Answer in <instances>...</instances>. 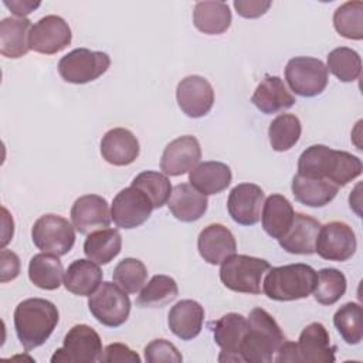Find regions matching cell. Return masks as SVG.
I'll use <instances>...</instances> for the list:
<instances>
[{"instance_id": "obj_15", "label": "cell", "mask_w": 363, "mask_h": 363, "mask_svg": "<svg viewBox=\"0 0 363 363\" xmlns=\"http://www.w3.org/2000/svg\"><path fill=\"white\" fill-rule=\"evenodd\" d=\"M265 201L264 190L254 183H240L228 194L227 210L240 225H254L261 218Z\"/></svg>"}, {"instance_id": "obj_11", "label": "cell", "mask_w": 363, "mask_h": 363, "mask_svg": "<svg viewBox=\"0 0 363 363\" xmlns=\"http://www.w3.org/2000/svg\"><path fill=\"white\" fill-rule=\"evenodd\" d=\"M357 248V240L353 228L343 221H330L320 225L315 252L323 259L343 262L353 257Z\"/></svg>"}, {"instance_id": "obj_46", "label": "cell", "mask_w": 363, "mask_h": 363, "mask_svg": "<svg viewBox=\"0 0 363 363\" xmlns=\"http://www.w3.org/2000/svg\"><path fill=\"white\" fill-rule=\"evenodd\" d=\"M3 4L11 10L13 14H16L20 18H24L27 14L34 11L41 3L40 1H31V0H4Z\"/></svg>"}, {"instance_id": "obj_10", "label": "cell", "mask_w": 363, "mask_h": 363, "mask_svg": "<svg viewBox=\"0 0 363 363\" xmlns=\"http://www.w3.org/2000/svg\"><path fill=\"white\" fill-rule=\"evenodd\" d=\"M285 79L291 91L296 95L312 98L325 91L328 85V69L319 58L294 57L285 67Z\"/></svg>"}, {"instance_id": "obj_24", "label": "cell", "mask_w": 363, "mask_h": 363, "mask_svg": "<svg viewBox=\"0 0 363 363\" xmlns=\"http://www.w3.org/2000/svg\"><path fill=\"white\" fill-rule=\"evenodd\" d=\"M251 102L262 113L272 115L294 106L295 96L289 92L285 82L279 77L268 75L255 88Z\"/></svg>"}, {"instance_id": "obj_16", "label": "cell", "mask_w": 363, "mask_h": 363, "mask_svg": "<svg viewBox=\"0 0 363 363\" xmlns=\"http://www.w3.org/2000/svg\"><path fill=\"white\" fill-rule=\"evenodd\" d=\"M201 159V147L197 138L191 135L179 136L163 150L160 169L166 176H182L190 173Z\"/></svg>"}, {"instance_id": "obj_8", "label": "cell", "mask_w": 363, "mask_h": 363, "mask_svg": "<svg viewBox=\"0 0 363 363\" xmlns=\"http://www.w3.org/2000/svg\"><path fill=\"white\" fill-rule=\"evenodd\" d=\"M88 308L92 316L108 328L123 325L130 313V299L116 282H102L99 288L89 295Z\"/></svg>"}, {"instance_id": "obj_45", "label": "cell", "mask_w": 363, "mask_h": 363, "mask_svg": "<svg viewBox=\"0 0 363 363\" xmlns=\"http://www.w3.org/2000/svg\"><path fill=\"white\" fill-rule=\"evenodd\" d=\"M0 259H1L0 281L4 284V282L16 279L20 274V258L17 257V254L13 251H9L6 248H1Z\"/></svg>"}, {"instance_id": "obj_17", "label": "cell", "mask_w": 363, "mask_h": 363, "mask_svg": "<svg viewBox=\"0 0 363 363\" xmlns=\"http://www.w3.org/2000/svg\"><path fill=\"white\" fill-rule=\"evenodd\" d=\"M111 210L108 201L98 194L78 197L71 207V221L79 234L106 228L111 224Z\"/></svg>"}, {"instance_id": "obj_25", "label": "cell", "mask_w": 363, "mask_h": 363, "mask_svg": "<svg viewBox=\"0 0 363 363\" xmlns=\"http://www.w3.org/2000/svg\"><path fill=\"white\" fill-rule=\"evenodd\" d=\"M170 213L183 223L197 221L204 216L208 207L207 196L201 194L191 184L180 183L173 187L167 200Z\"/></svg>"}, {"instance_id": "obj_43", "label": "cell", "mask_w": 363, "mask_h": 363, "mask_svg": "<svg viewBox=\"0 0 363 363\" xmlns=\"http://www.w3.org/2000/svg\"><path fill=\"white\" fill-rule=\"evenodd\" d=\"M101 362L102 363H123V362L140 363V357L128 345L111 343L105 347Z\"/></svg>"}, {"instance_id": "obj_13", "label": "cell", "mask_w": 363, "mask_h": 363, "mask_svg": "<svg viewBox=\"0 0 363 363\" xmlns=\"http://www.w3.org/2000/svg\"><path fill=\"white\" fill-rule=\"evenodd\" d=\"M71 38L72 34L68 23L60 16L50 14L40 18L31 27L28 47L35 52L52 55L69 45Z\"/></svg>"}, {"instance_id": "obj_42", "label": "cell", "mask_w": 363, "mask_h": 363, "mask_svg": "<svg viewBox=\"0 0 363 363\" xmlns=\"http://www.w3.org/2000/svg\"><path fill=\"white\" fill-rule=\"evenodd\" d=\"M145 360L149 363H180L183 362V356L172 342L166 339H153L145 347Z\"/></svg>"}, {"instance_id": "obj_40", "label": "cell", "mask_w": 363, "mask_h": 363, "mask_svg": "<svg viewBox=\"0 0 363 363\" xmlns=\"http://www.w3.org/2000/svg\"><path fill=\"white\" fill-rule=\"evenodd\" d=\"M333 325L347 345H357L363 337L362 306L356 302L342 305L333 315Z\"/></svg>"}, {"instance_id": "obj_31", "label": "cell", "mask_w": 363, "mask_h": 363, "mask_svg": "<svg viewBox=\"0 0 363 363\" xmlns=\"http://www.w3.org/2000/svg\"><path fill=\"white\" fill-rule=\"evenodd\" d=\"M231 11L224 1H197L193 10L194 27L208 35L227 31L231 26Z\"/></svg>"}, {"instance_id": "obj_35", "label": "cell", "mask_w": 363, "mask_h": 363, "mask_svg": "<svg viewBox=\"0 0 363 363\" xmlns=\"http://www.w3.org/2000/svg\"><path fill=\"white\" fill-rule=\"evenodd\" d=\"M301 132L302 126L298 116L292 113H281L269 123V145L275 152H286L296 145Z\"/></svg>"}, {"instance_id": "obj_28", "label": "cell", "mask_w": 363, "mask_h": 363, "mask_svg": "<svg viewBox=\"0 0 363 363\" xmlns=\"http://www.w3.org/2000/svg\"><path fill=\"white\" fill-rule=\"evenodd\" d=\"M294 207L285 196L271 194L262 206V228L269 237L279 240L288 233L294 221Z\"/></svg>"}, {"instance_id": "obj_9", "label": "cell", "mask_w": 363, "mask_h": 363, "mask_svg": "<svg viewBox=\"0 0 363 363\" xmlns=\"http://www.w3.org/2000/svg\"><path fill=\"white\" fill-rule=\"evenodd\" d=\"M111 58L106 52L75 48L58 61L60 77L69 84H86L108 71Z\"/></svg>"}, {"instance_id": "obj_27", "label": "cell", "mask_w": 363, "mask_h": 363, "mask_svg": "<svg viewBox=\"0 0 363 363\" xmlns=\"http://www.w3.org/2000/svg\"><path fill=\"white\" fill-rule=\"evenodd\" d=\"M233 179L230 166L223 162H203L199 163L190 173V184L204 196L218 194L225 190Z\"/></svg>"}, {"instance_id": "obj_20", "label": "cell", "mask_w": 363, "mask_h": 363, "mask_svg": "<svg viewBox=\"0 0 363 363\" xmlns=\"http://www.w3.org/2000/svg\"><path fill=\"white\" fill-rule=\"evenodd\" d=\"M296 346L301 362L333 363L336 360L335 352L337 347L330 343L328 329L319 322H312L303 328Z\"/></svg>"}, {"instance_id": "obj_23", "label": "cell", "mask_w": 363, "mask_h": 363, "mask_svg": "<svg viewBox=\"0 0 363 363\" xmlns=\"http://www.w3.org/2000/svg\"><path fill=\"white\" fill-rule=\"evenodd\" d=\"M204 308L193 299H182L173 305L167 315V325L173 335L182 340L194 339L203 328Z\"/></svg>"}, {"instance_id": "obj_7", "label": "cell", "mask_w": 363, "mask_h": 363, "mask_svg": "<svg viewBox=\"0 0 363 363\" xmlns=\"http://www.w3.org/2000/svg\"><path fill=\"white\" fill-rule=\"evenodd\" d=\"M31 238L34 245L43 252L61 257L74 247L75 227L62 216L44 214L33 224Z\"/></svg>"}, {"instance_id": "obj_36", "label": "cell", "mask_w": 363, "mask_h": 363, "mask_svg": "<svg viewBox=\"0 0 363 363\" xmlns=\"http://www.w3.org/2000/svg\"><path fill=\"white\" fill-rule=\"evenodd\" d=\"M346 277L336 268H323L316 272V285L313 289V298L320 305L336 303L346 292Z\"/></svg>"}, {"instance_id": "obj_47", "label": "cell", "mask_w": 363, "mask_h": 363, "mask_svg": "<svg viewBox=\"0 0 363 363\" xmlns=\"http://www.w3.org/2000/svg\"><path fill=\"white\" fill-rule=\"evenodd\" d=\"M274 362L278 363H285V362H301L299 353H298V346L294 342L289 340H284L279 346V349L277 350V357L274 359Z\"/></svg>"}, {"instance_id": "obj_30", "label": "cell", "mask_w": 363, "mask_h": 363, "mask_svg": "<svg viewBox=\"0 0 363 363\" xmlns=\"http://www.w3.org/2000/svg\"><path fill=\"white\" fill-rule=\"evenodd\" d=\"M31 21L24 17H6L0 21V52L7 58H20L30 50Z\"/></svg>"}, {"instance_id": "obj_19", "label": "cell", "mask_w": 363, "mask_h": 363, "mask_svg": "<svg viewBox=\"0 0 363 363\" xmlns=\"http://www.w3.org/2000/svg\"><path fill=\"white\" fill-rule=\"evenodd\" d=\"M197 248L206 262L218 265L235 254L237 242L233 233L225 225L214 223L200 231Z\"/></svg>"}, {"instance_id": "obj_41", "label": "cell", "mask_w": 363, "mask_h": 363, "mask_svg": "<svg viewBox=\"0 0 363 363\" xmlns=\"http://www.w3.org/2000/svg\"><path fill=\"white\" fill-rule=\"evenodd\" d=\"M112 278L128 294H136L146 284L147 269L140 259L125 258L115 267Z\"/></svg>"}, {"instance_id": "obj_29", "label": "cell", "mask_w": 363, "mask_h": 363, "mask_svg": "<svg viewBox=\"0 0 363 363\" xmlns=\"http://www.w3.org/2000/svg\"><path fill=\"white\" fill-rule=\"evenodd\" d=\"M102 271L91 259H75L64 274V286L74 295L89 296L102 284Z\"/></svg>"}, {"instance_id": "obj_18", "label": "cell", "mask_w": 363, "mask_h": 363, "mask_svg": "<svg viewBox=\"0 0 363 363\" xmlns=\"http://www.w3.org/2000/svg\"><path fill=\"white\" fill-rule=\"evenodd\" d=\"M247 332V318L241 313L230 312L223 315L213 326L216 345L221 349L220 362H242L240 346Z\"/></svg>"}, {"instance_id": "obj_4", "label": "cell", "mask_w": 363, "mask_h": 363, "mask_svg": "<svg viewBox=\"0 0 363 363\" xmlns=\"http://www.w3.org/2000/svg\"><path fill=\"white\" fill-rule=\"evenodd\" d=\"M316 285V271L308 264H288L268 269L262 282L264 294L279 302L308 298Z\"/></svg>"}, {"instance_id": "obj_21", "label": "cell", "mask_w": 363, "mask_h": 363, "mask_svg": "<svg viewBox=\"0 0 363 363\" xmlns=\"http://www.w3.org/2000/svg\"><path fill=\"white\" fill-rule=\"evenodd\" d=\"M139 152V140L129 129H109L101 139V155L109 164L128 166L138 159Z\"/></svg>"}, {"instance_id": "obj_34", "label": "cell", "mask_w": 363, "mask_h": 363, "mask_svg": "<svg viewBox=\"0 0 363 363\" xmlns=\"http://www.w3.org/2000/svg\"><path fill=\"white\" fill-rule=\"evenodd\" d=\"M179 295L176 281L169 275H155L142 288L136 303L140 308H163Z\"/></svg>"}, {"instance_id": "obj_26", "label": "cell", "mask_w": 363, "mask_h": 363, "mask_svg": "<svg viewBox=\"0 0 363 363\" xmlns=\"http://www.w3.org/2000/svg\"><path fill=\"white\" fill-rule=\"evenodd\" d=\"M291 189L295 200L308 207H323L329 204L339 191V187L328 179L308 177L298 173L292 179Z\"/></svg>"}, {"instance_id": "obj_12", "label": "cell", "mask_w": 363, "mask_h": 363, "mask_svg": "<svg viewBox=\"0 0 363 363\" xmlns=\"http://www.w3.org/2000/svg\"><path fill=\"white\" fill-rule=\"evenodd\" d=\"M153 206L147 196L130 186L122 189L112 201L111 217L116 227L130 230L142 225L152 214Z\"/></svg>"}, {"instance_id": "obj_39", "label": "cell", "mask_w": 363, "mask_h": 363, "mask_svg": "<svg viewBox=\"0 0 363 363\" xmlns=\"http://www.w3.org/2000/svg\"><path fill=\"white\" fill-rule=\"evenodd\" d=\"M130 186L143 191L147 196V199L150 200L153 208L163 207L167 203V200L172 194V190H173L167 176L163 173H159V172H153V170H145V172L139 173L133 179Z\"/></svg>"}, {"instance_id": "obj_44", "label": "cell", "mask_w": 363, "mask_h": 363, "mask_svg": "<svg viewBox=\"0 0 363 363\" xmlns=\"http://www.w3.org/2000/svg\"><path fill=\"white\" fill-rule=\"evenodd\" d=\"M271 4L267 0H235L234 9L244 18H258L268 11Z\"/></svg>"}, {"instance_id": "obj_3", "label": "cell", "mask_w": 363, "mask_h": 363, "mask_svg": "<svg viewBox=\"0 0 363 363\" xmlns=\"http://www.w3.org/2000/svg\"><path fill=\"white\" fill-rule=\"evenodd\" d=\"M285 336L277 320L262 308H254L247 318V332L240 357L247 363H271Z\"/></svg>"}, {"instance_id": "obj_22", "label": "cell", "mask_w": 363, "mask_h": 363, "mask_svg": "<svg viewBox=\"0 0 363 363\" xmlns=\"http://www.w3.org/2000/svg\"><path fill=\"white\" fill-rule=\"evenodd\" d=\"M320 223L303 213H295L288 233L278 240L281 248L289 254L311 255L315 252V244Z\"/></svg>"}, {"instance_id": "obj_14", "label": "cell", "mask_w": 363, "mask_h": 363, "mask_svg": "<svg viewBox=\"0 0 363 363\" xmlns=\"http://www.w3.org/2000/svg\"><path fill=\"white\" fill-rule=\"evenodd\" d=\"M177 105L189 118H201L210 112L214 104V89L201 75L183 78L176 88Z\"/></svg>"}, {"instance_id": "obj_6", "label": "cell", "mask_w": 363, "mask_h": 363, "mask_svg": "<svg viewBox=\"0 0 363 363\" xmlns=\"http://www.w3.org/2000/svg\"><path fill=\"white\" fill-rule=\"evenodd\" d=\"M104 349L98 332L89 325H74L64 343L51 357V363H95L101 362Z\"/></svg>"}, {"instance_id": "obj_33", "label": "cell", "mask_w": 363, "mask_h": 363, "mask_svg": "<svg viewBox=\"0 0 363 363\" xmlns=\"http://www.w3.org/2000/svg\"><path fill=\"white\" fill-rule=\"evenodd\" d=\"M122 248V237L115 228H101L92 231L85 242L84 252L88 259L96 262L98 265L109 264Z\"/></svg>"}, {"instance_id": "obj_5", "label": "cell", "mask_w": 363, "mask_h": 363, "mask_svg": "<svg viewBox=\"0 0 363 363\" xmlns=\"http://www.w3.org/2000/svg\"><path fill=\"white\" fill-rule=\"evenodd\" d=\"M269 268V262L262 258L234 254L221 264L220 279L230 291L258 295L262 278Z\"/></svg>"}, {"instance_id": "obj_2", "label": "cell", "mask_w": 363, "mask_h": 363, "mask_svg": "<svg viewBox=\"0 0 363 363\" xmlns=\"http://www.w3.org/2000/svg\"><path fill=\"white\" fill-rule=\"evenodd\" d=\"M58 320L57 306L43 298L24 299L14 309L16 335L26 350H33L45 343Z\"/></svg>"}, {"instance_id": "obj_38", "label": "cell", "mask_w": 363, "mask_h": 363, "mask_svg": "<svg viewBox=\"0 0 363 363\" xmlns=\"http://www.w3.org/2000/svg\"><path fill=\"white\" fill-rule=\"evenodd\" d=\"M326 69L342 82H353L360 77L362 58L349 47H337L328 54Z\"/></svg>"}, {"instance_id": "obj_48", "label": "cell", "mask_w": 363, "mask_h": 363, "mask_svg": "<svg viewBox=\"0 0 363 363\" xmlns=\"http://www.w3.org/2000/svg\"><path fill=\"white\" fill-rule=\"evenodd\" d=\"M3 223H4V230H3V240H1V248H4L7 245V242L13 238V233H14V223L13 218L9 216L7 210L3 207Z\"/></svg>"}, {"instance_id": "obj_32", "label": "cell", "mask_w": 363, "mask_h": 363, "mask_svg": "<svg viewBox=\"0 0 363 363\" xmlns=\"http://www.w3.org/2000/svg\"><path fill=\"white\" fill-rule=\"evenodd\" d=\"M64 274L62 262L57 255L40 252L30 259L28 278L37 288L45 291L58 289L61 286Z\"/></svg>"}, {"instance_id": "obj_37", "label": "cell", "mask_w": 363, "mask_h": 363, "mask_svg": "<svg viewBox=\"0 0 363 363\" xmlns=\"http://www.w3.org/2000/svg\"><path fill=\"white\" fill-rule=\"evenodd\" d=\"M335 30L347 40L363 38V3L346 1L333 13Z\"/></svg>"}, {"instance_id": "obj_1", "label": "cell", "mask_w": 363, "mask_h": 363, "mask_svg": "<svg viewBox=\"0 0 363 363\" xmlns=\"http://www.w3.org/2000/svg\"><path fill=\"white\" fill-rule=\"evenodd\" d=\"M362 160L345 150H335L325 145L306 147L298 160V174L328 179L343 187L362 174Z\"/></svg>"}]
</instances>
